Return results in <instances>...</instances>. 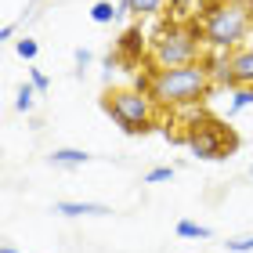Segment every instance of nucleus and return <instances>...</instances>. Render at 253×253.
I'll use <instances>...</instances> for the list:
<instances>
[{
	"label": "nucleus",
	"mask_w": 253,
	"mask_h": 253,
	"mask_svg": "<svg viewBox=\"0 0 253 253\" xmlns=\"http://www.w3.org/2000/svg\"><path fill=\"white\" fill-rule=\"evenodd\" d=\"M145 51H152V40H148V33L141 29V22L120 33V40H116V54H120V62L137 65V62L145 58Z\"/></svg>",
	"instance_id": "obj_7"
},
{
	"label": "nucleus",
	"mask_w": 253,
	"mask_h": 253,
	"mask_svg": "<svg viewBox=\"0 0 253 253\" xmlns=\"http://www.w3.org/2000/svg\"><path fill=\"white\" fill-rule=\"evenodd\" d=\"M250 29H253V4L210 0V11L203 18V40L210 51H239Z\"/></svg>",
	"instance_id": "obj_2"
},
{
	"label": "nucleus",
	"mask_w": 253,
	"mask_h": 253,
	"mask_svg": "<svg viewBox=\"0 0 253 253\" xmlns=\"http://www.w3.org/2000/svg\"><path fill=\"white\" fill-rule=\"evenodd\" d=\"M33 98H37V87H33V84H22V87H18V98H15V109H18V112H29V109H33Z\"/></svg>",
	"instance_id": "obj_14"
},
{
	"label": "nucleus",
	"mask_w": 253,
	"mask_h": 253,
	"mask_svg": "<svg viewBox=\"0 0 253 253\" xmlns=\"http://www.w3.org/2000/svg\"><path fill=\"white\" fill-rule=\"evenodd\" d=\"M213 80H221L224 87H253V47H239L228 54V69L213 73Z\"/></svg>",
	"instance_id": "obj_6"
},
{
	"label": "nucleus",
	"mask_w": 253,
	"mask_h": 253,
	"mask_svg": "<svg viewBox=\"0 0 253 253\" xmlns=\"http://www.w3.org/2000/svg\"><path fill=\"white\" fill-rule=\"evenodd\" d=\"M11 37H15V26H11V22H7V26H0V40H11Z\"/></svg>",
	"instance_id": "obj_21"
},
{
	"label": "nucleus",
	"mask_w": 253,
	"mask_h": 253,
	"mask_svg": "<svg viewBox=\"0 0 253 253\" xmlns=\"http://www.w3.org/2000/svg\"><path fill=\"white\" fill-rule=\"evenodd\" d=\"M101 109L116 120L126 134H148L156 126V101L137 87H120V90H109Z\"/></svg>",
	"instance_id": "obj_5"
},
{
	"label": "nucleus",
	"mask_w": 253,
	"mask_h": 253,
	"mask_svg": "<svg viewBox=\"0 0 253 253\" xmlns=\"http://www.w3.org/2000/svg\"><path fill=\"white\" fill-rule=\"evenodd\" d=\"M185 145L192 148L195 159H210V163H221V159H228L239 148V134L228 126L224 120L217 116H206V112H199L188 130H185Z\"/></svg>",
	"instance_id": "obj_4"
},
{
	"label": "nucleus",
	"mask_w": 253,
	"mask_h": 253,
	"mask_svg": "<svg viewBox=\"0 0 253 253\" xmlns=\"http://www.w3.org/2000/svg\"><path fill=\"white\" fill-rule=\"evenodd\" d=\"M210 90H213V73L203 62H192V65H174V69H152L148 98L159 109H192L206 101Z\"/></svg>",
	"instance_id": "obj_1"
},
{
	"label": "nucleus",
	"mask_w": 253,
	"mask_h": 253,
	"mask_svg": "<svg viewBox=\"0 0 253 253\" xmlns=\"http://www.w3.org/2000/svg\"><path fill=\"white\" fill-rule=\"evenodd\" d=\"M163 7H167V0H123L120 4L123 15H137V18H156V15H163Z\"/></svg>",
	"instance_id": "obj_9"
},
{
	"label": "nucleus",
	"mask_w": 253,
	"mask_h": 253,
	"mask_svg": "<svg viewBox=\"0 0 253 253\" xmlns=\"http://www.w3.org/2000/svg\"><path fill=\"white\" fill-rule=\"evenodd\" d=\"M29 84H33V87H37V90H47V87H51V80H47V76H43V73H40V69H33V73H29Z\"/></svg>",
	"instance_id": "obj_19"
},
{
	"label": "nucleus",
	"mask_w": 253,
	"mask_h": 253,
	"mask_svg": "<svg viewBox=\"0 0 253 253\" xmlns=\"http://www.w3.org/2000/svg\"><path fill=\"white\" fill-rule=\"evenodd\" d=\"M120 15H123V11H120V7H112L109 0H98V4L90 7V18H94L98 26H105V22H112V18H120Z\"/></svg>",
	"instance_id": "obj_12"
},
{
	"label": "nucleus",
	"mask_w": 253,
	"mask_h": 253,
	"mask_svg": "<svg viewBox=\"0 0 253 253\" xmlns=\"http://www.w3.org/2000/svg\"><path fill=\"white\" fill-rule=\"evenodd\" d=\"M203 26L195 22H163L152 37V65L156 69H174V65H192L203 62Z\"/></svg>",
	"instance_id": "obj_3"
},
{
	"label": "nucleus",
	"mask_w": 253,
	"mask_h": 253,
	"mask_svg": "<svg viewBox=\"0 0 253 253\" xmlns=\"http://www.w3.org/2000/svg\"><path fill=\"white\" fill-rule=\"evenodd\" d=\"M87 152H84V148H54V152H51V163L54 167H84L87 163Z\"/></svg>",
	"instance_id": "obj_10"
},
{
	"label": "nucleus",
	"mask_w": 253,
	"mask_h": 253,
	"mask_svg": "<svg viewBox=\"0 0 253 253\" xmlns=\"http://www.w3.org/2000/svg\"><path fill=\"white\" fill-rule=\"evenodd\" d=\"M0 253H18L15 246H0Z\"/></svg>",
	"instance_id": "obj_22"
},
{
	"label": "nucleus",
	"mask_w": 253,
	"mask_h": 253,
	"mask_svg": "<svg viewBox=\"0 0 253 253\" xmlns=\"http://www.w3.org/2000/svg\"><path fill=\"white\" fill-rule=\"evenodd\" d=\"M54 213H65V217H105L112 210L105 203H58Z\"/></svg>",
	"instance_id": "obj_8"
},
{
	"label": "nucleus",
	"mask_w": 253,
	"mask_h": 253,
	"mask_svg": "<svg viewBox=\"0 0 253 253\" xmlns=\"http://www.w3.org/2000/svg\"><path fill=\"white\" fill-rule=\"evenodd\" d=\"M174 177V167H156V170H148L145 174V185H163V181Z\"/></svg>",
	"instance_id": "obj_15"
},
{
	"label": "nucleus",
	"mask_w": 253,
	"mask_h": 253,
	"mask_svg": "<svg viewBox=\"0 0 253 253\" xmlns=\"http://www.w3.org/2000/svg\"><path fill=\"white\" fill-rule=\"evenodd\" d=\"M90 58H94V54H90L87 47H76V51H73V62L80 65V73H84V65H90Z\"/></svg>",
	"instance_id": "obj_20"
},
{
	"label": "nucleus",
	"mask_w": 253,
	"mask_h": 253,
	"mask_svg": "<svg viewBox=\"0 0 253 253\" xmlns=\"http://www.w3.org/2000/svg\"><path fill=\"white\" fill-rule=\"evenodd\" d=\"M250 174H253V167H250Z\"/></svg>",
	"instance_id": "obj_23"
},
{
	"label": "nucleus",
	"mask_w": 253,
	"mask_h": 253,
	"mask_svg": "<svg viewBox=\"0 0 253 253\" xmlns=\"http://www.w3.org/2000/svg\"><path fill=\"white\" fill-rule=\"evenodd\" d=\"M167 4H170V11H174L177 18H185L188 11H192V4H195V0H167Z\"/></svg>",
	"instance_id": "obj_18"
},
{
	"label": "nucleus",
	"mask_w": 253,
	"mask_h": 253,
	"mask_svg": "<svg viewBox=\"0 0 253 253\" xmlns=\"http://www.w3.org/2000/svg\"><path fill=\"white\" fill-rule=\"evenodd\" d=\"M177 235L181 239H210V228L195 224V221H177Z\"/></svg>",
	"instance_id": "obj_13"
},
{
	"label": "nucleus",
	"mask_w": 253,
	"mask_h": 253,
	"mask_svg": "<svg viewBox=\"0 0 253 253\" xmlns=\"http://www.w3.org/2000/svg\"><path fill=\"white\" fill-rule=\"evenodd\" d=\"M15 51H18L26 62H33V58H37V40H29V37H26V40H18V43H15Z\"/></svg>",
	"instance_id": "obj_17"
},
{
	"label": "nucleus",
	"mask_w": 253,
	"mask_h": 253,
	"mask_svg": "<svg viewBox=\"0 0 253 253\" xmlns=\"http://www.w3.org/2000/svg\"><path fill=\"white\" fill-rule=\"evenodd\" d=\"M253 105V87H235L232 90V101H228V116H239L243 109Z\"/></svg>",
	"instance_id": "obj_11"
},
{
	"label": "nucleus",
	"mask_w": 253,
	"mask_h": 253,
	"mask_svg": "<svg viewBox=\"0 0 253 253\" xmlns=\"http://www.w3.org/2000/svg\"><path fill=\"white\" fill-rule=\"evenodd\" d=\"M224 250H228V253H250V250H253V235H243V239H228V243H224Z\"/></svg>",
	"instance_id": "obj_16"
}]
</instances>
